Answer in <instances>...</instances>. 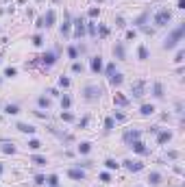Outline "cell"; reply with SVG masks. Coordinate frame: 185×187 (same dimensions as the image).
Wrapping results in <instances>:
<instances>
[{
  "instance_id": "cell-21",
  "label": "cell",
  "mask_w": 185,
  "mask_h": 187,
  "mask_svg": "<svg viewBox=\"0 0 185 187\" xmlns=\"http://www.w3.org/2000/svg\"><path fill=\"white\" fill-rule=\"evenodd\" d=\"M148 18H150V11H148V9H146V11H144V13H141V15H139L137 20H135V22H133V24H137V26H144V24H146V22H148Z\"/></svg>"
},
{
  "instance_id": "cell-10",
  "label": "cell",
  "mask_w": 185,
  "mask_h": 187,
  "mask_svg": "<svg viewBox=\"0 0 185 187\" xmlns=\"http://www.w3.org/2000/svg\"><path fill=\"white\" fill-rule=\"evenodd\" d=\"M144 87H146V83H144V81H135V83H133V87H131L133 98H141V96H144Z\"/></svg>"
},
{
  "instance_id": "cell-32",
  "label": "cell",
  "mask_w": 185,
  "mask_h": 187,
  "mask_svg": "<svg viewBox=\"0 0 185 187\" xmlns=\"http://www.w3.org/2000/svg\"><path fill=\"white\" fill-rule=\"evenodd\" d=\"M83 70H85V68H83V63H79V61H74V63H72V72H74V74H83Z\"/></svg>"
},
{
  "instance_id": "cell-46",
  "label": "cell",
  "mask_w": 185,
  "mask_h": 187,
  "mask_svg": "<svg viewBox=\"0 0 185 187\" xmlns=\"http://www.w3.org/2000/svg\"><path fill=\"white\" fill-rule=\"evenodd\" d=\"M44 183H46V176L37 174V176H35V185H44Z\"/></svg>"
},
{
  "instance_id": "cell-58",
  "label": "cell",
  "mask_w": 185,
  "mask_h": 187,
  "mask_svg": "<svg viewBox=\"0 0 185 187\" xmlns=\"http://www.w3.org/2000/svg\"><path fill=\"white\" fill-rule=\"evenodd\" d=\"M0 63H2V54H0Z\"/></svg>"
},
{
  "instance_id": "cell-30",
  "label": "cell",
  "mask_w": 185,
  "mask_h": 187,
  "mask_svg": "<svg viewBox=\"0 0 185 187\" xmlns=\"http://www.w3.org/2000/svg\"><path fill=\"white\" fill-rule=\"evenodd\" d=\"M46 183L50 187H59V176H57V174H50V176L46 179Z\"/></svg>"
},
{
  "instance_id": "cell-55",
  "label": "cell",
  "mask_w": 185,
  "mask_h": 187,
  "mask_svg": "<svg viewBox=\"0 0 185 187\" xmlns=\"http://www.w3.org/2000/svg\"><path fill=\"white\" fill-rule=\"evenodd\" d=\"M148 133H155V135H157V133H159V126H150V129H148Z\"/></svg>"
},
{
  "instance_id": "cell-12",
  "label": "cell",
  "mask_w": 185,
  "mask_h": 187,
  "mask_svg": "<svg viewBox=\"0 0 185 187\" xmlns=\"http://www.w3.org/2000/svg\"><path fill=\"white\" fill-rule=\"evenodd\" d=\"M122 163H124V168H126L129 172H139V170H144V163H139V161L126 159V161H122Z\"/></svg>"
},
{
  "instance_id": "cell-52",
  "label": "cell",
  "mask_w": 185,
  "mask_h": 187,
  "mask_svg": "<svg viewBox=\"0 0 185 187\" xmlns=\"http://www.w3.org/2000/svg\"><path fill=\"white\" fill-rule=\"evenodd\" d=\"M168 157H170V159H179V152H177V150H170Z\"/></svg>"
},
{
  "instance_id": "cell-48",
  "label": "cell",
  "mask_w": 185,
  "mask_h": 187,
  "mask_svg": "<svg viewBox=\"0 0 185 187\" xmlns=\"http://www.w3.org/2000/svg\"><path fill=\"white\" fill-rule=\"evenodd\" d=\"M183 50H179V52H177V57H174V61H177V63H181V61H183Z\"/></svg>"
},
{
  "instance_id": "cell-2",
  "label": "cell",
  "mask_w": 185,
  "mask_h": 187,
  "mask_svg": "<svg viewBox=\"0 0 185 187\" xmlns=\"http://www.w3.org/2000/svg\"><path fill=\"white\" fill-rule=\"evenodd\" d=\"M100 96H102V87H98V85H85V87H83V98H85L87 102L100 100Z\"/></svg>"
},
{
  "instance_id": "cell-23",
  "label": "cell",
  "mask_w": 185,
  "mask_h": 187,
  "mask_svg": "<svg viewBox=\"0 0 185 187\" xmlns=\"http://www.w3.org/2000/svg\"><path fill=\"white\" fill-rule=\"evenodd\" d=\"M4 113H7V115H18V113H20V107H18V104H11V102H9V104L4 107Z\"/></svg>"
},
{
  "instance_id": "cell-8",
  "label": "cell",
  "mask_w": 185,
  "mask_h": 187,
  "mask_svg": "<svg viewBox=\"0 0 185 187\" xmlns=\"http://www.w3.org/2000/svg\"><path fill=\"white\" fill-rule=\"evenodd\" d=\"M90 68H92L94 74H100V72H102V57H100V54L92 57V61H90Z\"/></svg>"
},
{
  "instance_id": "cell-26",
  "label": "cell",
  "mask_w": 185,
  "mask_h": 187,
  "mask_svg": "<svg viewBox=\"0 0 185 187\" xmlns=\"http://www.w3.org/2000/svg\"><path fill=\"white\" fill-rule=\"evenodd\" d=\"M37 104H39V109H50V98L39 96V98H37Z\"/></svg>"
},
{
  "instance_id": "cell-45",
  "label": "cell",
  "mask_w": 185,
  "mask_h": 187,
  "mask_svg": "<svg viewBox=\"0 0 185 187\" xmlns=\"http://www.w3.org/2000/svg\"><path fill=\"white\" fill-rule=\"evenodd\" d=\"M116 26H118V28H124V26H126L124 18H116Z\"/></svg>"
},
{
  "instance_id": "cell-34",
  "label": "cell",
  "mask_w": 185,
  "mask_h": 187,
  "mask_svg": "<svg viewBox=\"0 0 185 187\" xmlns=\"http://www.w3.org/2000/svg\"><path fill=\"white\" fill-rule=\"evenodd\" d=\"M113 126H116V120L113 118H107L105 120V131H113Z\"/></svg>"
},
{
  "instance_id": "cell-27",
  "label": "cell",
  "mask_w": 185,
  "mask_h": 187,
  "mask_svg": "<svg viewBox=\"0 0 185 187\" xmlns=\"http://www.w3.org/2000/svg\"><path fill=\"white\" fill-rule=\"evenodd\" d=\"M90 150H92V144H90V141H81V144H79V152H81V154H87Z\"/></svg>"
},
{
  "instance_id": "cell-5",
  "label": "cell",
  "mask_w": 185,
  "mask_h": 187,
  "mask_svg": "<svg viewBox=\"0 0 185 187\" xmlns=\"http://www.w3.org/2000/svg\"><path fill=\"white\" fill-rule=\"evenodd\" d=\"M37 59H39L46 68H50V65H54V63H57V52L48 50V52H44V54H42V57H37Z\"/></svg>"
},
{
  "instance_id": "cell-39",
  "label": "cell",
  "mask_w": 185,
  "mask_h": 187,
  "mask_svg": "<svg viewBox=\"0 0 185 187\" xmlns=\"http://www.w3.org/2000/svg\"><path fill=\"white\" fill-rule=\"evenodd\" d=\"M113 72H118V70H116V63H109V65L105 68V74H107V76H111Z\"/></svg>"
},
{
  "instance_id": "cell-18",
  "label": "cell",
  "mask_w": 185,
  "mask_h": 187,
  "mask_svg": "<svg viewBox=\"0 0 185 187\" xmlns=\"http://www.w3.org/2000/svg\"><path fill=\"white\" fill-rule=\"evenodd\" d=\"M113 104H118V107H126V104H129V98H126L124 94H116V96H113Z\"/></svg>"
},
{
  "instance_id": "cell-19",
  "label": "cell",
  "mask_w": 185,
  "mask_h": 187,
  "mask_svg": "<svg viewBox=\"0 0 185 187\" xmlns=\"http://www.w3.org/2000/svg\"><path fill=\"white\" fill-rule=\"evenodd\" d=\"M155 111H157V109H155V104H141V107H139V113H141L144 118H148V115H152Z\"/></svg>"
},
{
  "instance_id": "cell-43",
  "label": "cell",
  "mask_w": 185,
  "mask_h": 187,
  "mask_svg": "<svg viewBox=\"0 0 185 187\" xmlns=\"http://www.w3.org/2000/svg\"><path fill=\"white\" fill-rule=\"evenodd\" d=\"M100 181H102V183H111V174H109V172H102V174H100Z\"/></svg>"
},
{
  "instance_id": "cell-41",
  "label": "cell",
  "mask_w": 185,
  "mask_h": 187,
  "mask_svg": "<svg viewBox=\"0 0 185 187\" xmlns=\"http://www.w3.org/2000/svg\"><path fill=\"white\" fill-rule=\"evenodd\" d=\"M113 120H118V122H126V113H122V111H116Z\"/></svg>"
},
{
  "instance_id": "cell-38",
  "label": "cell",
  "mask_w": 185,
  "mask_h": 187,
  "mask_svg": "<svg viewBox=\"0 0 185 187\" xmlns=\"http://www.w3.org/2000/svg\"><path fill=\"white\" fill-rule=\"evenodd\" d=\"M68 57H70V59H79V50L74 46H70L68 48Z\"/></svg>"
},
{
  "instance_id": "cell-4",
  "label": "cell",
  "mask_w": 185,
  "mask_h": 187,
  "mask_svg": "<svg viewBox=\"0 0 185 187\" xmlns=\"http://www.w3.org/2000/svg\"><path fill=\"white\" fill-rule=\"evenodd\" d=\"M72 24H74V37H76V39L85 37V22H83V18L72 20Z\"/></svg>"
},
{
  "instance_id": "cell-11",
  "label": "cell",
  "mask_w": 185,
  "mask_h": 187,
  "mask_svg": "<svg viewBox=\"0 0 185 187\" xmlns=\"http://www.w3.org/2000/svg\"><path fill=\"white\" fill-rule=\"evenodd\" d=\"M70 28H72V18L70 13H65V20L61 24V37H70Z\"/></svg>"
},
{
  "instance_id": "cell-1",
  "label": "cell",
  "mask_w": 185,
  "mask_h": 187,
  "mask_svg": "<svg viewBox=\"0 0 185 187\" xmlns=\"http://www.w3.org/2000/svg\"><path fill=\"white\" fill-rule=\"evenodd\" d=\"M183 35H185V22H181V24H179V26H177L166 39H163V48H166V50L177 48V46H179V42L183 39Z\"/></svg>"
},
{
  "instance_id": "cell-50",
  "label": "cell",
  "mask_w": 185,
  "mask_h": 187,
  "mask_svg": "<svg viewBox=\"0 0 185 187\" xmlns=\"http://www.w3.org/2000/svg\"><path fill=\"white\" fill-rule=\"evenodd\" d=\"M135 37H137L135 31H126V39H135Z\"/></svg>"
},
{
  "instance_id": "cell-33",
  "label": "cell",
  "mask_w": 185,
  "mask_h": 187,
  "mask_svg": "<svg viewBox=\"0 0 185 187\" xmlns=\"http://www.w3.org/2000/svg\"><path fill=\"white\" fill-rule=\"evenodd\" d=\"M2 152H4V154H13V152H15V146H13V144H9V141H7V144H4V146H2Z\"/></svg>"
},
{
  "instance_id": "cell-51",
  "label": "cell",
  "mask_w": 185,
  "mask_h": 187,
  "mask_svg": "<svg viewBox=\"0 0 185 187\" xmlns=\"http://www.w3.org/2000/svg\"><path fill=\"white\" fill-rule=\"evenodd\" d=\"M87 122H90V118H83V120L79 122V129H85V126H87Z\"/></svg>"
},
{
  "instance_id": "cell-40",
  "label": "cell",
  "mask_w": 185,
  "mask_h": 187,
  "mask_svg": "<svg viewBox=\"0 0 185 187\" xmlns=\"http://www.w3.org/2000/svg\"><path fill=\"white\" fill-rule=\"evenodd\" d=\"M61 120H63V122H72V120H74V115H72L70 111H63V113H61Z\"/></svg>"
},
{
  "instance_id": "cell-3",
  "label": "cell",
  "mask_w": 185,
  "mask_h": 187,
  "mask_svg": "<svg viewBox=\"0 0 185 187\" xmlns=\"http://www.w3.org/2000/svg\"><path fill=\"white\" fill-rule=\"evenodd\" d=\"M170 20H172V11H168V9H159L155 13V26H168Z\"/></svg>"
},
{
  "instance_id": "cell-49",
  "label": "cell",
  "mask_w": 185,
  "mask_h": 187,
  "mask_svg": "<svg viewBox=\"0 0 185 187\" xmlns=\"http://www.w3.org/2000/svg\"><path fill=\"white\" fill-rule=\"evenodd\" d=\"M35 26H37V28H44V26H46V24H44V18H37V22H35Z\"/></svg>"
},
{
  "instance_id": "cell-17",
  "label": "cell",
  "mask_w": 185,
  "mask_h": 187,
  "mask_svg": "<svg viewBox=\"0 0 185 187\" xmlns=\"http://www.w3.org/2000/svg\"><path fill=\"white\" fill-rule=\"evenodd\" d=\"M122 81H124V76H122V72H113V74L109 76V83H111L113 87H120V85H122Z\"/></svg>"
},
{
  "instance_id": "cell-7",
  "label": "cell",
  "mask_w": 185,
  "mask_h": 187,
  "mask_svg": "<svg viewBox=\"0 0 185 187\" xmlns=\"http://www.w3.org/2000/svg\"><path fill=\"white\" fill-rule=\"evenodd\" d=\"M68 176L72 181H85V170L83 168H72V170H68Z\"/></svg>"
},
{
  "instance_id": "cell-22",
  "label": "cell",
  "mask_w": 185,
  "mask_h": 187,
  "mask_svg": "<svg viewBox=\"0 0 185 187\" xmlns=\"http://www.w3.org/2000/svg\"><path fill=\"white\" fill-rule=\"evenodd\" d=\"M152 96H155V98H163V96H166L161 83H155V85H152Z\"/></svg>"
},
{
  "instance_id": "cell-35",
  "label": "cell",
  "mask_w": 185,
  "mask_h": 187,
  "mask_svg": "<svg viewBox=\"0 0 185 187\" xmlns=\"http://www.w3.org/2000/svg\"><path fill=\"white\" fill-rule=\"evenodd\" d=\"M28 148H31V150H39V148H42V141L39 139H31L28 141Z\"/></svg>"
},
{
  "instance_id": "cell-57",
  "label": "cell",
  "mask_w": 185,
  "mask_h": 187,
  "mask_svg": "<svg viewBox=\"0 0 185 187\" xmlns=\"http://www.w3.org/2000/svg\"><path fill=\"white\" fill-rule=\"evenodd\" d=\"M0 174H2V165H0Z\"/></svg>"
},
{
  "instance_id": "cell-44",
  "label": "cell",
  "mask_w": 185,
  "mask_h": 187,
  "mask_svg": "<svg viewBox=\"0 0 185 187\" xmlns=\"http://www.w3.org/2000/svg\"><path fill=\"white\" fill-rule=\"evenodd\" d=\"M98 15H100V9L98 7H92L90 9V18H98Z\"/></svg>"
},
{
  "instance_id": "cell-31",
  "label": "cell",
  "mask_w": 185,
  "mask_h": 187,
  "mask_svg": "<svg viewBox=\"0 0 185 187\" xmlns=\"http://www.w3.org/2000/svg\"><path fill=\"white\" fill-rule=\"evenodd\" d=\"M105 165H107V170H118V168H120V163H118L116 159H107Z\"/></svg>"
},
{
  "instance_id": "cell-37",
  "label": "cell",
  "mask_w": 185,
  "mask_h": 187,
  "mask_svg": "<svg viewBox=\"0 0 185 187\" xmlns=\"http://www.w3.org/2000/svg\"><path fill=\"white\" fill-rule=\"evenodd\" d=\"M4 76H7V78H13V76H18V70H15V68H7V70H4Z\"/></svg>"
},
{
  "instance_id": "cell-6",
  "label": "cell",
  "mask_w": 185,
  "mask_h": 187,
  "mask_svg": "<svg viewBox=\"0 0 185 187\" xmlns=\"http://www.w3.org/2000/svg\"><path fill=\"white\" fill-rule=\"evenodd\" d=\"M113 57H116L118 61H124V59H126V50H124V44H122V42H116V46H113Z\"/></svg>"
},
{
  "instance_id": "cell-54",
  "label": "cell",
  "mask_w": 185,
  "mask_h": 187,
  "mask_svg": "<svg viewBox=\"0 0 185 187\" xmlns=\"http://www.w3.org/2000/svg\"><path fill=\"white\" fill-rule=\"evenodd\" d=\"M90 165H92V161H81L79 163V168H90Z\"/></svg>"
},
{
  "instance_id": "cell-24",
  "label": "cell",
  "mask_w": 185,
  "mask_h": 187,
  "mask_svg": "<svg viewBox=\"0 0 185 187\" xmlns=\"http://www.w3.org/2000/svg\"><path fill=\"white\" fill-rule=\"evenodd\" d=\"M70 104H72V98H70L68 94H63V96H61V109H63V111H68V109H70Z\"/></svg>"
},
{
  "instance_id": "cell-9",
  "label": "cell",
  "mask_w": 185,
  "mask_h": 187,
  "mask_svg": "<svg viewBox=\"0 0 185 187\" xmlns=\"http://www.w3.org/2000/svg\"><path fill=\"white\" fill-rule=\"evenodd\" d=\"M129 146H131V148H133V150H135L137 154H148V152H150V148H146V144H144V141H139V139L131 141Z\"/></svg>"
},
{
  "instance_id": "cell-16",
  "label": "cell",
  "mask_w": 185,
  "mask_h": 187,
  "mask_svg": "<svg viewBox=\"0 0 185 187\" xmlns=\"http://www.w3.org/2000/svg\"><path fill=\"white\" fill-rule=\"evenodd\" d=\"M170 139H172V133H170V131H159V133H157V144L163 146V144H168Z\"/></svg>"
},
{
  "instance_id": "cell-20",
  "label": "cell",
  "mask_w": 185,
  "mask_h": 187,
  "mask_svg": "<svg viewBox=\"0 0 185 187\" xmlns=\"http://www.w3.org/2000/svg\"><path fill=\"white\" fill-rule=\"evenodd\" d=\"M139 135H141L139 131H126V133H124V141H126V144H131V141L139 139Z\"/></svg>"
},
{
  "instance_id": "cell-28",
  "label": "cell",
  "mask_w": 185,
  "mask_h": 187,
  "mask_svg": "<svg viewBox=\"0 0 185 187\" xmlns=\"http://www.w3.org/2000/svg\"><path fill=\"white\" fill-rule=\"evenodd\" d=\"M137 57H139V61H146V59L150 57V54H148V48H146V46H139L137 48Z\"/></svg>"
},
{
  "instance_id": "cell-14",
  "label": "cell",
  "mask_w": 185,
  "mask_h": 187,
  "mask_svg": "<svg viewBox=\"0 0 185 187\" xmlns=\"http://www.w3.org/2000/svg\"><path fill=\"white\" fill-rule=\"evenodd\" d=\"M15 129H18L20 133H26V135H33V133L37 131L35 126H31V124H24V122H18V124H15Z\"/></svg>"
},
{
  "instance_id": "cell-56",
  "label": "cell",
  "mask_w": 185,
  "mask_h": 187,
  "mask_svg": "<svg viewBox=\"0 0 185 187\" xmlns=\"http://www.w3.org/2000/svg\"><path fill=\"white\" fill-rule=\"evenodd\" d=\"M177 9H181V11H183V9H185V0H179V4H177Z\"/></svg>"
},
{
  "instance_id": "cell-53",
  "label": "cell",
  "mask_w": 185,
  "mask_h": 187,
  "mask_svg": "<svg viewBox=\"0 0 185 187\" xmlns=\"http://www.w3.org/2000/svg\"><path fill=\"white\" fill-rule=\"evenodd\" d=\"M37 118H48V111H35Z\"/></svg>"
},
{
  "instance_id": "cell-25",
  "label": "cell",
  "mask_w": 185,
  "mask_h": 187,
  "mask_svg": "<svg viewBox=\"0 0 185 187\" xmlns=\"http://www.w3.org/2000/svg\"><path fill=\"white\" fill-rule=\"evenodd\" d=\"M31 161H33L35 165H46V163H48V159H46V157H42V154H33Z\"/></svg>"
},
{
  "instance_id": "cell-13",
  "label": "cell",
  "mask_w": 185,
  "mask_h": 187,
  "mask_svg": "<svg viewBox=\"0 0 185 187\" xmlns=\"http://www.w3.org/2000/svg\"><path fill=\"white\" fill-rule=\"evenodd\" d=\"M54 22H57V13H54V9H48L46 15H44V24H46V28L54 26Z\"/></svg>"
},
{
  "instance_id": "cell-15",
  "label": "cell",
  "mask_w": 185,
  "mask_h": 187,
  "mask_svg": "<svg viewBox=\"0 0 185 187\" xmlns=\"http://www.w3.org/2000/svg\"><path fill=\"white\" fill-rule=\"evenodd\" d=\"M161 181H163V176H161L159 172H150V174H148V185L157 187V185H161Z\"/></svg>"
},
{
  "instance_id": "cell-47",
  "label": "cell",
  "mask_w": 185,
  "mask_h": 187,
  "mask_svg": "<svg viewBox=\"0 0 185 187\" xmlns=\"http://www.w3.org/2000/svg\"><path fill=\"white\" fill-rule=\"evenodd\" d=\"M107 35H109V28L102 24V26H100V37H107Z\"/></svg>"
},
{
  "instance_id": "cell-36",
  "label": "cell",
  "mask_w": 185,
  "mask_h": 187,
  "mask_svg": "<svg viewBox=\"0 0 185 187\" xmlns=\"http://www.w3.org/2000/svg\"><path fill=\"white\" fill-rule=\"evenodd\" d=\"M31 42H33V46H42V44H44V37H42V35H33Z\"/></svg>"
},
{
  "instance_id": "cell-42",
  "label": "cell",
  "mask_w": 185,
  "mask_h": 187,
  "mask_svg": "<svg viewBox=\"0 0 185 187\" xmlns=\"http://www.w3.org/2000/svg\"><path fill=\"white\" fill-rule=\"evenodd\" d=\"M59 85L61 87H70V78L68 76H59Z\"/></svg>"
},
{
  "instance_id": "cell-29",
  "label": "cell",
  "mask_w": 185,
  "mask_h": 187,
  "mask_svg": "<svg viewBox=\"0 0 185 187\" xmlns=\"http://www.w3.org/2000/svg\"><path fill=\"white\" fill-rule=\"evenodd\" d=\"M85 33H87L90 37H96V35H98V28H96V24H94V22H90V24H87Z\"/></svg>"
}]
</instances>
